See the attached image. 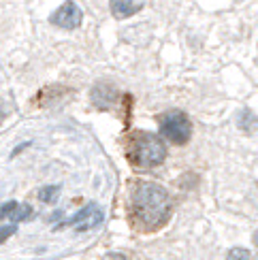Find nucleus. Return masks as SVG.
I'll return each instance as SVG.
<instances>
[{
	"label": "nucleus",
	"mask_w": 258,
	"mask_h": 260,
	"mask_svg": "<svg viewBox=\"0 0 258 260\" xmlns=\"http://www.w3.org/2000/svg\"><path fill=\"white\" fill-rule=\"evenodd\" d=\"M131 224L141 233H156L171 220L173 199L171 194L154 181H135L128 199Z\"/></svg>",
	"instance_id": "nucleus-1"
},
{
	"label": "nucleus",
	"mask_w": 258,
	"mask_h": 260,
	"mask_svg": "<svg viewBox=\"0 0 258 260\" xmlns=\"http://www.w3.org/2000/svg\"><path fill=\"white\" fill-rule=\"evenodd\" d=\"M167 158V147L163 143V139L152 135V133H143L137 130L128 139V160L133 162L137 169H152L163 165Z\"/></svg>",
	"instance_id": "nucleus-2"
},
{
	"label": "nucleus",
	"mask_w": 258,
	"mask_h": 260,
	"mask_svg": "<svg viewBox=\"0 0 258 260\" xmlns=\"http://www.w3.org/2000/svg\"><path fill=\"white\" fill-rule=\"evenodd\" d=\"M158 124H160V133H163L165 139H169L171 143L175 145H184L190 141L192 135V124L188 120L186 113L181 111H167L158 117Z\"/></svg>",
	"instance_id": "nucleus-3"
},
{
	"label": "nucleus",
	"mask_w": 258,
	"mask_h": 260,
	"mask_svg": "<svg viewBox=\"0 0 258 260\" xmlns=\"http://www.w3.org/2000/svg\"><path fill=\"white\" fill-rule=\"evenodd\" d=\"M103 222V209L99 207V205H94L90 203L88 207H83L75 218H71L67 224H62V226H73L77 233H83V231H92L96 229Z\"/></svg>",
	"instance_id": "nucleus-4"
},
{
	"label": "nucleus",
	"mask_w": 258,
	"mask_h": 260,
	"mask_svg": "<svg viewBox=\"0 0 258 260\" xmlns=\"http://www.w3.org/2000/svg\"><path fill=\"white\" fill-rule=\"evenodd\" d=\"M81 19H83V13L77 5L64 3L56 13L51 15V24H56L58 28H64V30H75L81 26Z\"/></svg>",
	"instance_id": "nucleus-5"
},
{
	"label": "nucleus",
	"mask_w": 258,
	"mask_h": 260,
	"mask_svg": "<svg viewBox=\"0 0 258 260\" xmlns=\"http://www.w3.org/2000/svg\"><path fill=\"white\" fill-rule=\"evenodd\" d=\"M30 213L32 209L28 207V205H19L15 201H9L5 203L3 207H0V220H13V222H21V220H26L30 218Z\"/></svg>",
	"instance_id": "nucleus-6"
},
{
	"label": "nucleus",
	"mask_w": 258,
	"mask_h": 260,
	"mask_svg": "<svg viewBox=\"0 0 258 260\" xmlns=\"http://www.w3.org/2000/svg\"><path fill=\"white\" fill-rule=\"evenodd\" d=\"M143 7V0H111V13L115 17H131Z\"/></svg>",
	"instance_id": "nucleus-7"
},
{
	"label": "nucleus",
	"mask_w": 258,
	"mask_h": 260,
	"mask_svg": "<svg viewBox=\"0 0 258 260\" xmlns=\"http://www.w3.org/2000/svg\"><path fill=\"white\" fill-rule=\"evenodd\" d=\"M227 260H252V254L245 247H233L227 254Z\"/></svg>",
	"instance_id": "nucleus-8"
},
{
	"label": "nucleus",
	"mask_w": 258,
	"mask_h": 260,
	"mask_svg": "<svg viewBox=\"0 0 258 260\" xmlns=\"http://www.w3.org/2000/svg\"><path fill=\"white\" fill-rule=\"evenodd\" d=\"M58 192H60V188H58V186H49V188H43V190L39 192V199H41L43 203H51L53 199L58 197Z\"/></svg>",
	"instance_id": "nucleus-9"
},
{
	"label": "nucleus",
	"mask_w": 258,
	"mask_h": 260,
	"mask_svg": "<svg viewBox=\"0 0 258 260\" xmlns=\"http://www.w3.org/2000/svg\"><path fill=\"white\" fill-rule=\"evenodd\" d=\"M15 233V226H5V229H0V243H3L7 237H11Z\"/></svg>",
	"instance_id": "nucleus-10"
},
{
	"label": "nucleus",
	"mask_w": 258,
	"mask_h": 260,
	"mask_svg": "<svg viewBox=\"0 0 258 260\" xmlns=\"http://www.w3.org/2000/svg\"><path fill=\"white\" fill-rule=\"evenodd\" d=\"M103 260H126V256L124 254H107Z\"/></svg>",
	"instance_id": "nucleus-11"
},
{
	"label": "nucleus",
	"mask_w": 258,
	"mask_h": 260,
	"mask_svg": "<svg viewBox=\"0 0 258 260\" xmlns=\"http://www.w3.org/2000/svg\"><path fill=\"white\" fill-rule=\"evenodd\" d=\"M3 117H5V111H3V103H0V122H3Z\"/></svg>",
	"instance_id": "nucleus-12"
}]
</instances>
